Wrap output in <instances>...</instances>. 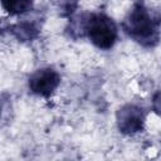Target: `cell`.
<instances>
[{"label": "cell", "mask_w": 161, "mask_h": 161, "mask_svg": "<svg viewBox=\"0 0 161 161\" xmlns=\"http://www.w3.org/2000/svg\"><path fill=\"white\" fill-rule=\"evenodd\" d=\"M146 121V111L143 107L127 103L116 112V123L118 131L123 135H135L143 130Z\"/></svg>", "instance_id": "obj_3"}, {"label": "cell", "mask_w": 161, "mask_h": 161, "mask_svg": "<svg viewBox=\"0 0 161 161\" xmlns=\"http://www.w3.org/2000/svg\"><path fill=\"white\" fill-rule=\"evenodd\" d=\"M9 31L19 40L23 43L26 42H33L36 39L40 34V25L35 20H21L15 24H13L9 28Z\"/></svg>", "instance_id": "obj_5"}, {"label": "cell", "mask_w": 161, "mask_h": 161, "mask_svg": "<svg viewBox=\"0 0 161 161\" xmlns=\"http://www.w3.org/2000/svg\"><path fill=\"white\" fill-rule=\"evenodd\" d=\"M84 35L99 49H111L118 38V29L112 18L104 13H87Z\"/></svg>", "instance_id": "obj_2"}, {"label": "cell", "mask_w": 161, "mask_h": 161, "mask_svg": "<svg viewBox=\"0 0 161 161\" xmlns=\"http://www.w3.org/2000/svg\"><path fill=\"white\" fill-rule=\"evenodd\" d=\"M121 25L125 34L143 48H153L160 42L161 13L143 3H135Z\"/></svg>", "instance_id": "obj_1"}, {"label": "cell", "mask_w": 161, "mask_h": 161, "mask_svg": "<svg viewBox=\"0 0 161 161\" xmlns=\"http://www.w3.org/2000/svg\"><path fill=\"white\" fill-rule=\"evenodd\" d=\"M60 84V74L50 67L40 68L35 70L28 80L29 91L36 96L48 98Z\"/></svg>", "instance_id": "obj_4"}, {"label": "cell", "mask_w": 161, "mask_h": 161, "mask_svg": "<svg viewBox=\"0 0 161 161\" xmlns=\"http://www.w3.org/2000/svg\"><path fill=\"white\" fill-rule=\"evenodd\" d=\"M3 8L10 15H21L29 11L33 8V3L29 0H14V1H4Z\"/></svg>", "instance_id": "obj_6"}, {"label": "cell", "mask_w": 161, "mask_h": 161, "mask_svg": "<svg viewBox=\"0 0 161 161\" xmlns=\"http://www.w3.org/2000/svg\"><path fill=\"white\" fill-rule=\"evenodd\" d=\"M152 111L161 117V91H157L152 96Z\"/></svg>", "instance_id": "obj_7"}]
</instances>
